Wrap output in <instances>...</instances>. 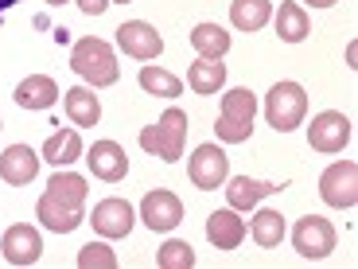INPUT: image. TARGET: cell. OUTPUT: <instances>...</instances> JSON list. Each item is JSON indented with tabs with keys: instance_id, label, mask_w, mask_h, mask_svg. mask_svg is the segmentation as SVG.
Instances as JSON below:
<instances>
[{
	"instance_id": "22",
	"label": "cell",
	"mask_w": 358,
	"mask_h": 269,
	"mask_svg": "<svg viewBox=\"0 0 358 269\" xmlns=\"http://www.w3.org/2000/svg\"><path fill=\"white\" fill-rule=\"evenodd\" d=\"M82 156V137H78V129H59V133H51L47 137V144H43V160H51V164H74Z\"/></svg>"
},
{
	"instance_id": "24",
	"label": "cell",
	"mask_w": 358,
	"mask_h": 269,
	"mask_svg": "<svg viewBox=\"0 0 358 269\" xmlns=\"http://www.w3.org/2000/svg\"><path fill=\"white\" fill-rule=\"evenodd\" d=\"M273 16V4L268 0H234L230 4V20L238 32H261Z\"/></svg>"
},
{
	"instance_id": "30",
	"label": "cell",
	"mask_w": 358,
	"mask_h": 269,
	"mask_svg": "<svg viewBox=\"0 0 358 269\" xmlns=\"http://www.w3.org/2000/svg\"><path fill=\"white\" fill-rule=\"evenodd\" d=\"M78 8L86 12V16H101V12L109 8V0H78Z\"/></svg>"
},
{
	"instance_id": "18",
	"label": "cell",
	"mask_w": 358,
	"mask_h": 269,
	"mask_svg": "<svg viewBox=\"0 0 358 269\" xmlns=\"http://www.w3.org/2000/svg\"><path fill=\"white\" fill-rule=\"evenodd\" d=\"M55 102H59V86H55V78H47V74H31V78H24L16 86V106L20 109H51Z\"/></svg>"
},
{
	"instance_id": "11",
	"label": "cell",
	"mask_w": 358,
	"mask_h": 269,
	"mask_svg": "<svg viewBox=\"0 0 358 269\" xmlns=\"http://www.w3.org/2000/svg\"><path fill=\"white\" fill-rule=\"evenodd\" d=\"M0 250H4V258H8L12 265H36L39 254H43V238H39V230L31 223H16V226L4 230Z\"/></svg>"
},
{
	"instance_id": "9",
	"label": "cell",
	"mask_w": 358,
	"mask_h": 269,
	"mask_svg": "<svg viewBox=\"0 0 358 269\" xmlns=\"http://www.w3.org/2000/svg\"><path fill=\"white\" fill-rule=\"evenodd\" d=\"M141 219H144L148 230L168 234V230H176V226L183 223V203H179L176 191L156 188V191H148V195L141 199Z\"/></svg>"
},
{
	"instance_id": "32",
	"label": "cell",
	"mask_w": 358,
	"mask_h": 269,
	"mask_svg": "<svg viewBox=\"0 0 358 269\" xmlns=\"http://www.w3.org/2000/svg\"><path fill=\"white\" fill-rule=\"evenodd\" d=\"M12 4H16V0H0V12H8Z\"/></svg>"
},
{
	"instance_id": "29",
	"label": "cell",
	"mask_w": 358,
	"mask_h": 269,
	"mask_svg": "<svg viewBox=\"0 0 358 269\" xmlns=\"http://www.w3.org/2000/svg\"><path fill=\"white\" fill-rule=\"evenodd\" d=\"M78 265L82 269H117V254L106 242H90L78 250Z\"/></svg>"
},
{
	"instance_id": "4",
	"label": "cell",
	"mask_w": 358,
	"mask_h": 269,
	"mask_svg": "<svg viewBox=\"0 0 358 269\" xmlns=\"http://www.w3.org/2000/svg\"><path fill=\"white\" fill-rule=\"evenodd\" d=\"M308 113V94L300 82H277L265 94V117L277 133H292Z\"/></svg>"
},
{
	"instance_id": "27",
	"label": "cell",
	"mask_w": 358,
	"mask_h": 269,
	"mask_svg": "<svg viewBox=\"0 0 358 269\" xmlns=\"http://www.w3.org/2000/svg\"><path fill=\"white\" fill-rule=\"evenodd\" d=\"M141 86L148 90V94H156V98H179L183 94V82L176 78L171 71H164V67H141Z\"/></svg>"
},
{
	"instance_id": "2",
	"label": "cell",
	"mask_w": 358,
	"mask_h": 269,
	"mask_svg": "<svg viewBox=\"0 0 358 269\" xmlns=\"http://www.w3.org/2000/svg\"><path fill=\"white\" fill-rule=\"evenodd\" d=\"M253 117H257V98H253V90H245V86L226 90V94H222V109H218V125H215L218 141H226V144L250 141Z\"/></svg>"
},
{
	"instance_id": "16",
	"label": "cell",
	"mask_w": 358,
	"mask_h": 269,
	"mask_svg": "<svg viewBox=\"0 0 358 269\" xmlns=\"http://www.w3.org/2000/svg\"><path fill=\"white\" fill-rule=\"evenodd\" d=\"M280 184H268V179H250V176H234L226 179V203L234 207V211H250V207H257L265 195H277Z\"/></svg>"
},
{
	"instance_id": "5",
	"label": "cell",
	"mask_w": 358,
	"mask_h": 269,
	"mask_svg": "<svg viewBox=\"0 0 358 269\" xmlns=\"http://www.w3.org/2000/svg\"><path fill=\"white\" fill-rule=\"evenodd\" d=\"M320 195L327 207L350 211L358 203V164L355 160H335L331 168L320 176Z\"/></svg>"
},
{
	"instance_id": "28",
	"label": "cell",
	"mask_w": 358,
	"mask_h": 269,
	"mask_svg": "<svg viewBox=\"0 0 358 269\" xmlns=\"http://www.w3.org/2000/svg\"><path fill=\"white\" fill-rule=\"evenodd\" d=\"M156 265H160V269H191V265H195V250H191V242H179V238H171V242L160 246V254H156Z\"/></svg>"
},
{
	"instance_id": "25",
	"label": "cell",
	"mask_w": 358,
	"mask_h": 269,
	"mask_svg": "<svg viewBox=\"0 0 358 269\" xmlns=\"http://www.w3.org/2000/svg\"><path fill=\"white\" fill-rule=\"evenodd\" d=\"M191 47L199 51V59H222L230 51V32H222L218 24H199L191 32Z\"/></svg>"
},
{
	"instance_id": "26",
	"label": "cell",
	"mask_w": 358,
	"mask_h": 269,
	"mask_svg": "<svg viewBox=\"0 0 358 269\" xmlns=\"http://www.w3.org/2000/svg\"><path fill=\"white\" fill-rule=\"evenodd\" d=\"M250 234L261 250L280 246V238H285V219H280V211H257V215L250 219Z\"/></svg>"
},
{
	"instance_id": "34",
	"label": "cell",
	"mask_w": 358,
	"mask_h": 269,
	"mask_svg": "<svg viewBox=\"0 0 358 269\" xmlns=\"http://www.w3.org/2000/svg\"><path fill=\"white\" fill-rule=\"evenodd\" d=\"M109 4H129V0H109Z\"/></svg>"
},
{
	"instance_id": "31",
	"label": "cell",
	"mask_w": 358,
	"mask_h": 269,
	"mask_svg": "<svg viewBox=\"0 0 358 269\" xmlns=\"http://www.w3.org/2000/svg\"><path fill=\"white\" fill-rule=\"evenodd\" d=\"M304 4H312V8H331L335 0H304Z\"/></svg>"
},
{
	"instance_id": "1",
	"label": "cell",
	"mask_w": 358,
	"mask_h": 269,
	"mask_svg": "<svg viewBox=\"0 0 358 269\" xmlns=\"http://www.w3.org/2000/svg\"><path fill=\"white\" fill-rule=\"evenodd\" d=\"M71 67H74V74L86 78L94 90H98V86H113V82L121 78V67H117L113 47H109L106 39H98V36H86V39L74 43Z\"/></svg>"
},
{
	"instance_id": "15",
	"label": "cell",
	"mask_w": 358,
	"mask_h": 269,
	"mask_svg": "<svg viewBox=\"0 0 358 269\" xmlns=\"http://www.w3.org/2000/svg\"><path fill=\"white\" fill-rule=\"evenodd\" d=\"M206 238H210V246L215 250H238L245 238V219H238V211L234 207H226V211H215V215L206 219Z\"/></svg>"
},
{
	"instance_id": "17",
	"label": "cell",
	"mask_w": 358,
	"mask_h": 269,
	"mask_svg": "<svg viewBox=\"0 0 358 269\" xmlns=\"http://www.w3.org/2000/svg\"><path fill=\"white\" fill-rule=\"evenodd\" d=\"M36 215H39V223H43L47 230H55V234H71V230H78V226L86 223V215H82V211H74V207H63L59 199L47 195V191L39 195Z\"/></svg>"
},
{
	"instance_id": "35",
	"label": "cell",
	"mask_w": 358,
	"mask_h": 269,
	"mask_svg": "<svg viewBox=\"0 0 358 269\" xmlns=\"http://www.w3.org/2000/svg\"><path fill=\"white\" fill-rule=\"evenodd\" d=\"M0 129H4V121H0Z\"/></svg>"
},
{
	"instance_id": "23",
	"label": "cell",
	"mask_w": 358,
	"mask_h": 269,
	"mask_svg": "<svg viewBox=\"0 0 358 269\" xmlns=\"http://www.w3.org/2000/svg\"><path fill=\"white\" fill-rule=\"evenodd\" d=\"M47 195L59 199L63 207H74V211H82V203H86L90 188H86V179L74 176V172H59V176H51V184H47Z\"/></svg>"
},
{
	"instance_id": "12",
	"label": "cell",
	"mask_w": 358,
	"mask_h": 269,
	"mask_svg": "<svg viewBox=\"0 0 358 269\" xmlns=\"http://www.w3.org/2000/svg\"><path fill=\"white\" fill-rule=\"evenodd\" d=\"M86 164H90V172L98 179H106V184H121L125 172H129V156L117 141H94V149L86 153Z\"/></svg>"
},
{
	"instance_id": "13",
	"label": "cell",
	"mask_w": 358,
	"mask_h": 269,
	"mask_svg": "<svg viewBox=\"0 0 358 269\" xmlns=\"http://www.w3.org/2000/svg\"><path fill=\"white\" fill-rule=\"evenodd\" d=\"M133 207L125 203V199H101L98 207H94V215H90V223H94V230L101 234V238H125L129 230H133Z\"/></svg>"
},
{
	"instance_id": "21",
	"label": "cell",
	"mask_w": 358,
	"mask_h": 269,
	"mask_svg": "<svg viewBox=\"0 0 358 269\" xmlns=\"http://www.w3.org/2000/svg\"><path fill=\"white\" fill-rule=\"evenodd\" d=\"M226 82V63L222 59H199V63H191L187 71V86L195 90V94H218Z\"/></svg>"
},
{
	"instance_id": "7",
	"label": "cell",
	"mask_w": 358,
	"mask_h": 269,
	"mask_svg": "<svg viewBox=\"0 0 358 269\" xmlns=\"http://www.w3.org/2000/svg\"><path fill=\"white\" fill-rule=\"evenodd\" d=\"M292 246H296V254L308 258V261L327 258V254L335 250V226L320 215H304L292 226Z\"/></svg>"
},
{
	"instance_id": "3",
	"label": "cell",
	"mask_w": 358,
	"mask_h": 269,
	"mask_svg": "<svg viewBox=\"0 0 358 269\" xmlns=\"http://www.w3.org/2000/svg\"><path fill=\"white\" fill-rule=\"evenodd\" d=\"M183 137H187V113L183 109H168L156 125L141 129V149L168 164H176L183 156Z\"/></svg>"
},
{
	"instance_id": "33",
	"label": "cell",
	"mask_w": 358,
	"mask_h": 269,
	"mask_svg": "<svg viewBox=\"0 0 358 269\" xmlns=\"http://www.w3.org/2000/svg\"><path fill=\"white\" fill-rule=\"evenodd\" d=\"M47 4H66V0H47Z\"/></svg>"
},
{
	"instance_id": "6",
	"label": "cell",
	"mask_w": 358,
	"mask_h": 269,
	"mask_svg": "<svg viewBox=\"0 0 358 269\" xmlns=\"http://www.w3.org/2000/svg\"><path fill=\"white\" fill-rule=\"evenodd\" d=\"M187 176L199 191H218L230 179V156L218 144H199L191 164H187Z\"/></svg>"
},
{
	"instance_id": "8",
	"label": "cell",
	"mask_w": 358,
	"mask_h": 269,
	"mask_svg": "<svg viewBox=\"0 0 358 269\" xmlns=\"http://www.w3.org/2000/svg\"><path fill=\"white\" fill-rule=\"evenodd\" d=\"M350 141V117L339 113V109H323L320 117H312V125H308V144H312L315 153H343Z\"/></svg>"
},
{
	"instance_id": "19",
	"label": "cell",
	"mask_w": 358,
	"mask_h": 269,
	"mask_svg": "<svg viewBox=\"0 0 358 269\" xmlns=\"http://www.w3.org/2000/svg\"><path fill=\"white\" fill-rule=\"evenodd\" d=\"M63 106H66V117H71L74 125H98L101 121V102H98V94H94L90 86L66 90Z\"/></svg>"
},
{
	"instance_id": "20",
	"label": "cell",
	"mask_w": 358,
	"mask_h": 269,
	"mask_svg": "<svg viewBox=\"0 0 358 269\" xmlns=\"http://www.w3.org/2000/svg\"><path fill=\"white\" fill-rule=\"evenodd\" d=\"M308 32H312V24H308L304 4L285 0V4H280V12H277V36L285 39V43H300V39H308Z\"/></svg>"
},
{
	"instance_id": "10",
	"label": "cell",
	"mask_w": 358,
	"mask_h": 269,
	"mask_svg": "<svg viewBox=\"0 0 358 269\" xmlns=\"http://www.w3.org/2000/svg\"><path fill=\"white\" fill-rule=\"evenodd\" d=\"M117 43H121L125 55H133L141 63H148V59H156V55L164 51L160 32H156L152 24H144V20H129V24L117 27Z\"/></svg>"
},
{
	"instance_id": "14",
	"label": "cell",
	"mask_w": 358,
	"mask_h": 269,
	"mask_svg": "<svg viewBox=\"0 0 358 269\" xmlns=\"http://www.w3.org/2000/svg\"><path fill=\"white\" fill-rule=\"evenodd\" d=\"M36 172H39V153H31V144H8L0 153V179L12 184V188L31 184Z\"/></svg>"
}]
</instances>
